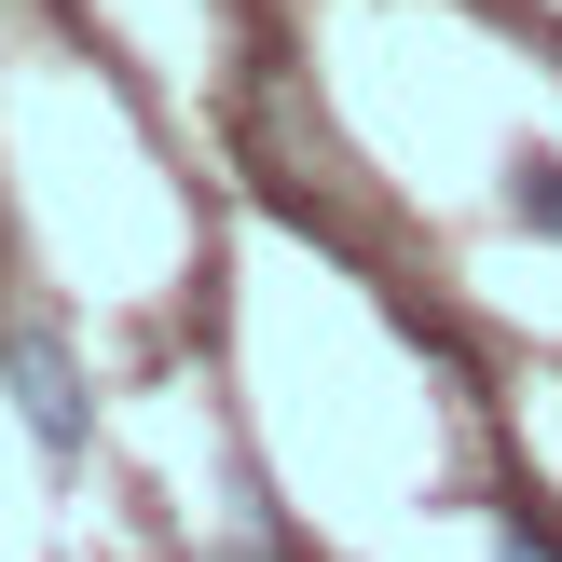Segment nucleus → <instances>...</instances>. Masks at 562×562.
<instances>
[{"label": "nucleus", "instance_id": "f257e3e1", "mask_svg": "<svg viewBox=\"0 0 562 562\" xmlns=\"http://www.w3.org/2000/svg\"><path fill=\"white\" fill-rule=\"evenodd\" d=\"M14 398H27V439H42V453H82V412H69V357H55V344H14Z\"/></svg>", "mask_w": 562, "mask_h": 562}, {"label": "nucleus", "instance_id": "f03ea898", "mask_svg": "<svg viewBox=\"0 0 562 562\" xmlns=\"http://www.w3.org/2000/svg\"><path fill=\"white\" fill-rule=\"evenodd\" d=\"M521 220H536V234H562V165H521V192H508Z\"/></svg>", "mask_w": 562, "mask_h": 562}]
</instances>
